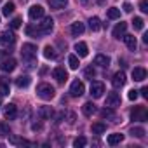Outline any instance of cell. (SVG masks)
<instances>
[{
    "mask_svg": "<svg viewBox=\"0 0 148 148\" xmlns=\"http://www.w3.org/2000/svg\"><path fill=\"white\" fill-rule=\"evenodd\" d=\"M37 51L38 49H37L35 44H23V47H21V56H23L25 61L30 63V66H33L35 61H37Z\"/></svg>",
    "mask_w": 148,
    "mask_h": 148,
    "instance_id": "obj_1",
    "label": "cell"
},
{
    "mask_svg": "<svg viewBox=\"0 0 148 148\" xmlns=\"http://www.w3.org/2000/svg\"><path fill=\"white\" fill-rule=\"evenodd\" d=\"M54 94H56V91H54V87H52L51 84L42 82V84H38V86H37V96H38L40 99L49 101V99H52V98H54Z\"/></svg>",
    "mask_w": 148,
    "mask_h": 148,
    "instance_id": "obj_2",
    "label": "cell"
},
{
    "mask_svg": "<svg viewBox=\"0 0 148 148\" xmlns=\"http://www.w3.org/2000/svg\"><path fill=\"white\" fill-rule=\"evenodd\" d=\"M131 119L132 120H139V122H145L148 119V112L145 106H134L131 110Z\"/></svg>",
    "mask_w": 148,
    "mask_h": 148,
    "instance_id": "obj_3",
    "label": "cell"
},
{
    "mask_svg": "<svg viewBox=\"0 0 148 148\" xmlns=\"http://www.w3.org/2000/svg\"><path fill=\"white\" fill-rule=\"evenodd\" d=\"M37 28H38V32H40L42 35H47V33H51L52 28H54V19H52V18H44V21L38 23Z\"/></svg>",
    "mask_w": 148,
    "mask_h": 148,
    "instance_id": "obj_4",
    "label": "cell"
},
{
    "mask_svg": "<svg viewBox=\"0 0 148 148\" xmlns=\"http://www.w3.org/2000/svg\"><path fill=\"white\" fill-rule=\"evenodd\" d=\"M84 92H86L84 82H80V80H73V82H71V86H70V94H71L73 98H79V96H82Z\"/></svg>",
    "mask_w": 148,
    "mask_h": 148,
    "instance_id": "obj_5",
    "label": "cell"
},
{
    "mask_svg": "<svg viewBox=\"0 0 148 148\" xmlns=\"http://www.w3.org/2000/svg\"><path fill=\"white\" fill-rule=\"evenodd\" d=\"M16 42V35L12 32H0V45H12Z\"/></svg>",
    "mask_w": 148,
    "mask_h": 148,
    "instance_id": "obj_6",
    "label": "cell"
},
{
    "mask_svg": "<svg viewBox=\"0 0 148 148\" xmlns=\"http://www.w3.org/2000/svg\"><path fill=\"white\" fill-rule=\"evenodd\" d=\"M105 106H108V108H117V106H120V96H119V92H110L108 96H106V105Z\"/></svg>",
    "mask_w": 148,
    "mask_h": 148,
    "instance_id": "obj_7",
    "label": "cell"
},
{
    "mask_svg": "<svg viewBox=\"0 0 148 148\" xmlns=\"http://www.w3.org/2000/svg\"><path fill=\"white\" fill-rule=\"evenodd\" d=\"M52 77H54L58 82H66V80H68V71H66L64 68L58 66V68L52 70Z\"/></svg>",
    "mask_w": 148,
    "mask_h": 148,
    "instance_id": "obj_8",
    "label": "cell"
},
{
    "mask_svg": "<svg viewBox=\"0 0 148 148\" xmlns=\"http://www.w3.org/2000/svg\"><path fill=\"white\" fill-rule=\"evenodd\" d=\"M105 92V86L101 82H92L91 84V96L92 98H101Z\"/></svg>",
    "mask_w": 148,
    "mask_h": 148,
    "instance_id": "obj_9",
    "label": "cell"
},
{
    "mask_svg": "<svg viewBox=\"0 0 148 148\" xmlns=\"http://www.w3.org/2000/svg\"><path fill=\"white\" fill-rule=\"evenodd\" d=\"M16 66H18V63H16V59H12V58H9V59H4L2 63H0V68H2V71H14L16 70Z\"/></svg>",
    "mask_w": 148,
    "mask_h": 148,
    "instance_id": "obj_10",
    "label": "cell"
},
{
    "mask_svg": "<svg viewBox=\"0 0 148 148\" xmlns=\"http://www.w3.org/2000/svg\"><path fill=\"white\" fill-rule=\"evenodd\" d=\"M125 80H127V79H125V73H124V71H117L115 75H113V79H112V84H113V87L119 89V87H122V86L125 84Z\"/></svg>",
    "mask_w": 148,
    "mask_h": 148,
    "instance_id": "obj_11",
    "label": "cell"
},
{
    "mask_svg": "<svg viewBox=\"0 0 148 148\" xmlns=\"http://www.w3.org/2000/svg\"><path fill=\"white\" fill-rule=\"evenodd\" d=\"M30 19H38V18H44V7L42 5H32L30 7V12H28Z\"/></svg>",
    "mask_w": 148,
    "mask_h": 148,
    "instance_id": "obj_12",
    "label": "cell"
},
{
    "mask_svg": "<svg viewBox=\"0 0 148 148\" xmlns=\"http://www.w3.org/2000/svg\"><path fill=\"white\" fill-rule=\"evenodd\" d=\"M16 115H18V108H16V105H12V103L5 105V108H4V117L9 119V120H14Z\"/></svg>",
    "mask_w": 148,
    "mask_h": 148,
    "instance_id": "obj_13",
    "label": "cell"
},
{
    "mask_svg": "<svg viewBox=\"0 0 148 148\" xmlns=\"http://www.w3.org/2000/svg\"><path fill=\"white\" fill-rule=\"evenodd\" d=\"M132 79H134L136 82H143V80L146 79V70L141 68V66H136V68L132 70Z\"/></svg>",
    "mask_w": 148,
    "mask_h": 148,
    "instance_id": "obj_14",
    "label": "cell"
},
{
    "mask_svg": "<svg viewBox=\"0 0 148 148\" xmlns=\"http://www.w3.org/2000/svg\"><path fill=\"white\" fill-rule=\"evenodd\" d=\"M84 30H86V26H84V23H80V21H75V23L71 25V28H70V32H71V35H73V37L82 35V33H84Z\"/></svg>",
    "mask_w": 148,
    "mask_h": 148,
    "instance_id": "obj_15",
    "label": "cell"
},
{
    "mask_svg": "<svg viewBox=\"0 0 148 148\" xmlns=\"http://www.w3.org/2000/svg\"><path fill=\"white\" fill-rule=\"evenodd\" d=\"M125 30H127V23H124V21H120L115 28H113V37L115 38H120V37H124L125 35Z\"/></svg>",
    "mask_w": 148,
    "mask_h": 148,
    "instance_id": "obj_16",
    "label": "cell"
},
{
    "mask_svg": "<svg viewBox=\"0 0 148 148\" xmlns=\"http://www.w3.org/2000/svg\"><path fill=\"white\" fill-rule=\"evenodd\" d=\"M75 51H77V56L79 58H86L89 54V49H87V44L86 42H77L75 44Z\"/></svg>",
    "mask_w": 148,
    "mask_h": 148,
    "instance_id": "obj_17",
    "label": "cell"
},
{
    "mask_svg": "<svg viewBox=\"0 0 148 148\" xmlns=\"http://www.w3.org/2000/svg\"><path fill=\"white\" fill-rule=\"evenodd\" d=\"M82 113H84L86 117H91V115H94V113H96V105H94L92 101H87V103H84V106H82Z\"/></svg>",
    "mask_w": 148,
    "mask_h": 148,
    "instance_id": "obj_18",
    "label": "cell"
},
{
    "mask_svg": "<svg viewBox=\"0 0 148 148\" xmlns=\"http://www.w3.org/2000/svg\"><path fill=\"white\" fill-rule=\"evenodd\" d=\"M122 141H124V134H120V132L110 134L108 139H106V143H108L110 146H115V145H119V143H122Z\"/></svg>",
    "mask_w": 148,
    "mask_h": 148,
    "instance_id": "obj_19",
    "label": "cell"
},
{
    "mask_svg": "<svg viewBox=\"0 0 148 148\" xmlns=\"http://www.w3.org/2000/svg\"><path fill=\"white\" fill-rule=\"evenodd\" d=\"M30 84H32V79H30L28 75H21V77L16 79V86H18L19 89H26Z\"/></svg>",
    "mask_w": 148,
    "mask_h": 148,
    "instance_id": "obj_20",
    "label": "cell"
},
{
    "mask_svg": "<svg viewBox=\"0 0 148 148\" xmlns=\"http://www.w3.org/2000/svg\"><path fill=\"white\" fill-rule=\"evenodd\" d=\"M25 32H26V35H28V37H33V38H38V37H42V33L38 32L37 25H28V26L25 28Z\"/></svg>",
    "mask_w": 148,
    "mask_h": 148,
    "instance_id": "obj_21",
    "label": "cell"
},
{
    "mask_svg": "<svg viewBox=\"0 0 148 148\" xmlns=\"http://www.w3.org/2000/svg\"><path fill=\"white\" fill-rule=\"evenodd\" d=\"M94 64L106 68V66L110 64V58H108V56H105V54H98V56L94 58Z\"/></svg>",
    "mask_w": 148,
    "mask_h": 148,
    "instance_id": "obj_22",
    "label": "cell"
},
{
    "mask_svg": "<svg viewBox=\"0 0 148 148\" xmlns=\"http://www.w3.org/2000/svg\"><path fill=\"white\" fill-rule=\"evenodd\" d=\"M47 4H49V7H51V9L59 11V9H63V7L68 4V0H47Z\"/></svg>",
    "mask_w": 148,
    "mask_h": 148,
    "instance_id": "obj_23",
    "label": "cell"
},
{
    "mask_svg": "<svg viewBox=\"0 0 148 148\" xmlns=\"http://www.w3.org/2000/svg\"><path fill=\"white\" fill-rule=\"evenodd\" d=\"M9 92H11L9 80L5 77H2V80H0V94H2V96H9Z\"/></svg>",
    "mask_w": 148,
    "mask_h": 148,
    "instance_id": "obj_24",
    "label": "cell"
},
{
    "mask_svg": "<svg viewBox=\"0 0 148 148\" xmlns=\"http://www.w3.org/2000/svg\"><path fill=\"white\" fill-rule=\"evenodd\" d=\"M122 38H124L125 45H127L131 51H136V45H138V42H136V37H134V35H124Z\"/></svg>",
    "mask_w": 148,
    "mask_h": 148,
    "instance_id": "obj_25",
    "label": "cell"
},
{
    "mask_svg": "<svg viewBox=\"0 0 148 148\" xmlns=\"http://www.w3.org/2000/svg\"><path fill=\"white\" fill-rule=\"evenodd\" d=\"M54 115V110L51 108V106H42L40 110H38V117L40 119H51Z\"/></svg>",
    "mask_w": 148,
    "mask_h": 148,
    "instance_id": "obj_26",
    "label": "cell"
},
{
    "mask_svg": "<svg viewBox=\"0 0 148 148\" xmlns=\"http://www.w3.org/2000/svg\"><path fill=\"white\" fill-rule=\"evenodd\" d=\"M91 131H92L94 134H103V132L106 131V124H105V122H94L92 127H91Z\"/></svg>",
    "mask_w": 148,
    "mask_h": 148,
    "instance_id": "obj_27",
    "label": "cell"
},
{
    "mask_svg": "<svg viewBox=\"0 0 148 148\" xmlns=\"http://www.w3.org/2000/svg\"><path fill=\"white\" fill-rule=\"evenodd\" d=\"M44 56H45L47 59H56V58H58V52H56V49H54V47L45 45V47H44Z\"/></svg>",
    "mask_w": 148,
    "mask_h": 148,
    "instance_id": "obj_28",
    "label": "cell"
},
{
    "mask_svg": "<svg viewBox=\"0 0 148 148\" xmlns=\"http://www.w3.org/2000/svg\"><path fill=\"white\" fill-rule=\"evenodd\" d=\"M89 28H91L92 32H98V30L101 28V21H99V18H91V19H89Z\"/></svg>",
    "mask_w": 148,
    "mask_h": 148,
    "instance_id": "obj_29",
    "label": "cell"
},
{
    "mask_svg": "<svg viewBox=\"0 0 148 148\" xmlns=\"http://www.w3.org/2000/svg\"><path fill=\"white\" fill-rule=\"evenodd\" d=\"M68 64H70V68H71V70H77V68H79V64H80V63H79V58H77V56H73V54H71V56H68Z\"/></svg>",
    "mask_w": 148,
    "mask_h": 148,
    "instance_id": "obj_30",
    "label": "cell"
},
{
    "mask_svg": "<svg viewBox=\"0 0 148 148\" xmlns=\"http://www.w3.org/2000/svg\"><path fill=\"white\" fill-rule=\"evenodd\" d=\"M14 7H16V5H14V2H7V4L4 5V9H2V14H4V16L12 14V12H14Z\"/></svg>",
    "mask_w": 148,
    "mask_h": 148,
    "instance_id": "obj_31",
    "label": "cell"
},
{
    "mask_svg": "<svg viewBox=\"0 0 148 148\" xmlns=\"http://www.w3.org/2000/svg\"><path fill=\"white\" fill-rule=\"evenodd\" d=\"M106 14H108L110 19H119V18H120V9H117V7H110Z\"/></svg>",
    "mask_w": 148,
    "mask_h": 148,
    "instance_id": "obj_32",
    "label": "cell"
},
{
    "mask_svg": "<svg viewBox=\"0 0 148 148\" xmlns=\"http://www.w3.org/2000/svg\"><path fill=\"white\" fill-rule=\"evenodd\" d=\"M131 134L136 136V138H143V136L146 134V131H145L143 127H131Z\"/></svg>",
    "mask_w": 148,
    "mask_h": 148,
    "instance_id": "obj_33",
    "label": "cell"
},
{
    "mask_svg": "<svg viewBox=\"0 0 148 148\" xmlns=\"http://www.w3.org/2000/svg\"><path fill=\"white\" fill-rule=\"evenodd\" d=\"M86 143H87V139L84 136H79V138H75V141H73V146H75V148H84Z\"/></svg>",
    "mask_w": 148,
    "mask_h": 148,
    "instance_id": "obj_34",
    "label": "cell"
},
{
    "mask_svg": "<svg viewBox=\"0 0 148 148\" xmlns=\"http://www.w3.org/2000/svg\"><path fill=\"white\" fill-rule=\"evenodd\" d=\"M132 26H134V30H143V28H145L143 18H134V19H132Z\"/></svg>",
    "mask_w": 148,
    "mask_h": 148,
    "instance_id": "obj_35",
    "label": "cell"
},
{
    "mask_svg": "<svg viewBox=\"0 0 148 148\" xmlns=\"http://www.w3.org/2000/svg\"><path fill=\"white\" fill-rule=\"evenodd\" d=\"M9 134H11V129H9V125H7V124H4V122H0V138L9 136Z\"/></svg>",
    "mask_w": 148,
    "mask_h": 148,
    "instance_id": "obj_36",
    "label": "cell"
},
{
    "mask_svg": "<svg viewBox=\"0 0 148 148\" xmlns=\"http://www.w3.org/2000/svg\"><path fill=\"white\" fill-rule=\"evenodd\" d=\"M84 75H86V79H91L92 80V77H96V70L92 66H89V68L84 70Z\"/></svg>",
    "mask_w": 148,
    "mask_h": 148,
    "instance_id": "obj_37",
    "label": "cell"
},
{
    "mask_svg": "<svg viewBox=\"0 0 148 148\" xmlns=\"http://www.w3.org/2000/svg\"><path fill=\"white\" fill-rule=\"evenodd\" d=\"M11 143H12V145H32L30 141L21 139V138H16V136H11Z\"/></svg>",
    "mask_w": 148,
    "mask_h": 148,
    "instance_id": "obj_38",
    "label": "cell"
},
{
    "mask_svg": "<svg viewBox=\"0 0 148 148\" xmlns=\"http://www.w3.org/2000/svg\"><path fill=\"white\" fill-rule=\"evenodd\" d=\"M101 115H103L105 119H106V117H108V119H115V113H113V108H108V106H106V108H105V110L101 112Z\"/></svg>",
    "mask_w": 148,
    "mask_h": 148,
    "instance_id": "obj_39",
    "label": "cell"
},
{
    "mask_svg": "<svg viewBox=\"0 0 148 148\" xmlns=\"http://www.w3.org/2000/svg\"><path fill=\"white\" fill-rule=\"evenodd\" d=\"M19 26H21V18H14L11 21V30H18Z\"/></svg>",
    "mask_w": 148,
    "mask_h": 148,
    "instance_id": "obj_40",
    "label": "cell"
},
{
    "mask_svg": "<svg viewBox=\"0 0 148 148\" xmlns=\"http://www.w3.org/2000/svg\"><path fill=\"white\" fill-rule=\"evenodd\" d=\"M139 11L141 12H148V0H141L139 2Z\"/></svg>",
    "mask_w": 148,
    "mask_h": 148,
    "instance_id": "obj_41",
    "label": "cell"
},
{
    "mask_svg": "<svg viewBox=\"0 0 148 148\" xmlns=\"http://www.w3.org/2000/svg\"><path fill=\"white\" fill-rule=\"evenodd\" d=\"M127 96H129V99H131V101H136V99H138V91H136V89H131Z\"/></svg>",
    "mask_w": 148,
    "mask_h": 148,
    "instance_id": "obj_42",
    "label": "cell"
},
{
    "mask_svg": "<svg viewBox=\"0 0 148 148\" xmlns=\"http://www.w3.org/2000/svg\"><path fill=\"white\" fill-rule=\"evenodd\" d=\"M138 92H141V96L145 98V99H148V87H143L141 91H138Z\"/></svg>",
    "mask_w": 148,
    "mask_h": 148,
    "instance_id": "obj_43",
    "label": "cell"
},
{
    "mask_svg": "<svg viewBox=\"0 0 148 148\" xmlns=\"http://www.w3.org/2000/svg\"><path fill=\"white\" fill-rule=\"evenodd\" d=\"M131 11H132V5L125 2V4H124V12H131Z\"/></svg>",
    "mask_w": 148,
    "mask_h": 148,
    "instance_id": "obj_44",
    "label": "cell"
},
{
    "mask_svg": "<svg viewBox=\"0 0 148 148\" xmlns=\"http://www.w3.org/2000/svg\"><path fill=\"white\" fill-rule=\"evenodd\" d=\"M32 129H33V131H40V129H42V124H33Z\"/></svg>",
    "mask_w": 148,
    "mask_h": 148,
    "instance_id": "obj_45",
    "label": "cell"
},
{
    "mask_svg": "<svg viewBox=\"0 0 148 148\" xmlns=\"http://www.w3.org/2000/svg\"><path fill=\"white\" fill-rule=\"evenodd\" d=\"M143 42H145V44H148V33H145V35H143Z\"/></svg>",
    "mask_w": 148,
    "mask_h": 148,
    "instance_id": "obj_46",
    "label": "cell"
},
{
    "mask_svg": "<svg viewBox=\"0 0 148 148\" xmlns=\"http://www.w3.org/2000/svg\"><path fill=\"white\" fill-rule=\"evenodd\" d=\"M0 106H2V99H0Z\"/></svg>",
    "mask_w": 148,
    "mask_h": 148,
    "instance_id": "obj_47",
    "label": "cell"
},
{
    "mask_svg": "<svg viewBox=\"0 0 148 148\" xmlns=\"http://www.w3.org/2000/svg\"><path fill=\"white\" fill-rule=\"evenodd\" d=\"M23 2H26V0H23Z\"/></svg>",
    "mask_w": 148,
    "mask_h": 148,
    "instance_id": "obj_48",
    "label": "cell"
},
{
    "mask_svg": "<svg viewBox=\"0 0 148 148\" xmlns=\"http://www.w3.org/2000/svg\"><path fill=\"white\" fill-rule=\"evenodd\" d=\"M0 2H2V0H0Z\"/></svg>",
    "mask_w": 148,
    "mask_h": 148,
    "instance_id": "obj_49",
    "label": "cell"
}]
</instances>
